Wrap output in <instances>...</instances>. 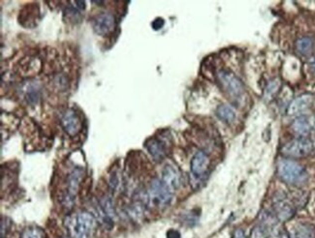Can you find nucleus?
Returning <instances> with one entry per match:
<instances>
[{
    "label": "nucleus",
    "mask_w": 315,
    "mask_h": 238,
    "mask_svg": "<svg viewBox=\"0 0 315 238\" xmlns=\"http://www.w3.org/2000/svg\"><path fill=\"white\" fill-rule=\"evenodd\" d=\"M65 225L72 238H93L96 232L97 221L90 212L81 211L68 217Z\"/></svg>",
    "instance_id": "1"
},
{
    "label": "nucleus",
    "mask_w": 315,
    "mask_h": 238,
    "mask_svg": "<svg viewBox=\"0 0 315 238\" xmlns=\"http://www.w3.org/2000/svg\"><path fill=\"white\" fill-rule=\"evenodd\" d=\"M278 173L283 182L297 187L305 185L309 179V174L302 165L287 159L278 162Z\"/></svg>",
    "instance_id": "2"
},
{
    "label": "nucleus",
    "mask_w": 315,
    "mask_h": 238,
    "mask_svg": "<svg viewBox=\"0 0 315 238\" xmlns=\"http://www.w3.org/2000/svg\"><path fill=\"white\" fill-rule=\"evenodd\" d=\"M217 81L229 98L233 101H240L243 94L244 87L241 83L240 79H238L235 75L226 70H221L217 73Z\"/></svg>",
    "instance_id": "3"
},
{
    "label": "nucleus",
    "mask_w": 315,
    "mask_h": 238,
    "mask_svg": "<svg viewBox=\"0 0 315 238\" xmlns=\"http://www.w3.org/2000/svg\"><path fill=\"white\" fill-rule=\"evenodd\" d=\"M315 149L314 142L308 138H297L281 148L284 156L289 158H304L309 156Z\"/></svg>",
    "instance_id": "4"
},
{
    "label": "nucleus",
    "mask_w": 315,
    "mask_h": 238,
    "mask_svg": "<svg viewBox=\"0 0 315 238\" xmlns=\"http://www.w3.org/2000/svg\"><path fill=\"white\" fill-rule=\"evenodd\" d=\"M173 199V192L161 179L154 178L149 187L148 200L153 205L158 207L168 206Z\"/></svg>",
    "instance_id": "5"
},
{
    "label": "nucleus",
    "mask_w": 315,
    "mask_h": 238,
    "mask_svg": "<svg viewBox=\"0 0 315 238\" xmlns=\"http://www.w3.org/2000/svg\"><path fill=\"white\" fill-rule=\"evenodd\" d=\"M273 205L277 219L281 222L290 220L296 212V205L293 200L284 193H278L275 196Z\"/></svg>",
    "instance_id": "6"
},
{
    "label": "nucleus",
    "mask_w": 315,
    "mask_h": 238,
    "mask_svg": "<svg viewBox=\"0 0 315 238\" xmlns=\"http://www.w3.org/2000/svg\"><path fill=\"white\" fill-rule=\"evenodd\" d=\"M210 159L208 155L203 151H198L193 156L190 164V172L192 177L197 181L203 180L208 175Z\"/></svg>",
    "instance_id": "7"
},
{
    "label": "nucleus",
    "mask_w": 315,
    "mask_h": 238,
    "mask_svg": "<svg viewBox=\"0 0 315 238\" xmlns=\"http://www.w3.org/2000/svg\"><path fill=\"white\" fill-rule=\"evenodd\" d=\"M93 31L99 36H108L115 28V18L110 13H101L93 19Z\"/></svg>",
    "instance_id": "8"
},
{
    "label": "nucleus",
    "mask_w": 315,
    "mask_h": 238,
    "mask_svg": "<svg viewBox=\"0 0 315 238\" xmlns=\"http://www.w3.org/2000/svg\"><path fill=\"white\" fill-rule=\"evenodd\" d=\"M61 126L70 137H76L83 129V121L73 109H69L61 116Z\"/></svg>",
    "instance_id": "9"
},
{
    "label": "nucleus",
    "mask_w": 315,
    "mask_h": 238,
    "mask_svg": "<svg viewBox=\"0 0 315 238\" xmlns=\"http://www.w3.org/2000/svg\"><path fill=\"white\" fill-rule=\"evenodd\" d=\"M84 175V171L81 167H78L74 169L67 180V193L66 196L64 198V203L65 206H68L69 208L72 207V205L74 204V200L76 198V195L79 191V187L80 183L82 181Z\"/></svg>",
    "instance_id": "10"
},
{
    "label": "nucleus",
    "mask_w": 315,
    "mask_h": 238,
    "mask_svg": "<svg viewBox=\"0 0 315 238\" xmlns=\"http://www.w3.org/2000/svg\"><path fill=\"white\" fill-rule=\"evenodd\" d=\"M161 180L173 192L181 186L182 176L177 167H175L174 165H167L164 166L162 170Z\"/></svg>",
    "instance_id": "11"
},
{
    "label": "nucleus",
    "mask_w": 315,
    "mask_h": 238,
    "mask_svg": "<svg viewBox=\"0 0 315 238\" xmlns=\"http://www.w3.org/2000/svg\"><path fill=\"white\" fill-rule=\"evenodd\" d=\"M146 147L151 157L157 162L162 161L167 155V147L165 142L158 138H151L148 140L146 143Z\"/></svg>",
    "instance_id": "12"
},
{
    "label": "nucleus",
    "mask_w": 315,
    "mask_h": 238,
    "mask_svg": "<svg viewBox=\"0 0 315 238\" xmlns=\"http://www.w3.org/2000/svg\"><path fill=\"white\" fill-rule=\"evenodd\" d=\"M314 103V96L312 94H304L296 98L288 107L287 113L291 116L299 115L309 110Z\"/></svg>",
    "instance_id": "13"
},
{
    "label": "nucleus",
    "mask_w": 315,
    "mask_h": 238,
    "mask_svg": "<svg viewBox=\"0 0 315 238\" xmlns=\"http://www.w3.org/2000/svg\"><path fill=\"white\" fill-rule=\"evenodd\" d=\"M292 129L296 135L300 136V138H306L313 129L312 120L308 117L300 116L293 122Z\"/></svg>",
    "instance_id": "14"
},
{
    "label": "nucleus",
    "mask_w": 315,
    "mask_h": 238,
    "mask_svg": "<svg viewBox=\"0 0 315 238\" xmlns=\"http://www.w3.org/2000/svg\"><path fill=\"white\" fill-rule=\"evenodd\" d=\"M39 14L37 5H27L20 13H19V22L27 27H31V22H35L37 20Z\"/></svg>",
    "instance_id": "15"
},
{
    "label": "nucleus",
    "mask_w": 315,
    "mask_h": 238,
    "mask_svg": "<svg viewBox=\"0 0 315 238\" xmlns=\"http://www.w3.org/2000/svg\"><path fill=\"white\" fill-rule=\"evenodd\" d=\"M296 51L302 55H309L315 48V40L312 37L299 38L296 42Z\"/></svg>",
    "instance_id": "16"
},
{
    "label": "nucleus",
    "mask_w": 315,
    "mask_h": 238,
    "mask_svg": "<svg viewBox=\"0 0 315 238\" xmlns=\"http://www.w3.org/2000/svg\"><path fill=\"white\" fill-rule=\"evenodd\" d=\"M293 238H315V227L312 224H299L294 229Z\"/></svg>",
    "instance_id": "17"
},
{
    "label": "nucleus",
    "mask_w": 315,
    "mask_h": 238,
    "mask_svg": "<svg viewBox=\"0 0 315 238\" xmlns=\"http://www.w3.org/2000/svg\"><path fill=\"white\" fill-rule=\"evenodd\" d=\"M25 99L30 104H36L40 99V88L36 82H29L23 88Z\"/></svg>",
    "instance_id": "18"
},
{
    "label": "nucleus",
    "mask_w": 315,
    "mask_h": 238,
    "mask_svg": "<svg viewBox=\"0 0 315 238\" xmlns=\"http://www.w3.org/2000/svg\"><path fill=\"white\" fill-rule=\"evenodd\" d=\"M216 114L225 123H232L236 118V113L234 110L225 105H221L217 108Z\"/></svg>",
    "instance_id": "19"
},
{
    "label": "nucleus",
    "mask_w": 315,
    "mask_h": 238,
    "mask_svg": "<svg viewBox=\"0 0 315 238\" xmlns=\"http://www.w3.org/2000/svg\"><path fill=\"white\" fill-rule=\"evenodd\" d=\"M44 237L45 235L41 229L37 227H29L22 232L20 238H44Z\"/></svg>",
    "instance_id": "20"
},
{
    "label": "nucleus",
    "mask_w": 315,
    "mask_h": 238,
    "mask_svg": "<svg viewBox=\"0 0 315 238\" xmlns=\"http://www.w3.org/2000/svg\"><path fill=\"white\" fill-rule=\"evenodd\" d=\"M250 238H269V230L260 224L252 230Z\"/></svg>",
    "instance_id": "21"
},
{
    "label": "nucleus",
    "mask_w": 315,
    "mask_h": 238,
    "mask_svg": "<svg viewBox=\"0 0 315 238\" xmlns=\"http://www.w3.org/2000/svg\"><path fill=\"white\" fill-rule=\"evenodd\" d=\"M279 81L278 80H273L272 82H270V84L268 85L267 89H266V96L269 98H272L279 89Z\"/></svg>",
    "instance_id": "22"
},
{
    "label": "nucleus",
    "mask_w": 315,
    "mask_h": 238,
    "mask_svg": "<svg viewBox=\"0 0 315 238\" xmlns=\"http://www.w3.org/2000/svg\"><path fill=\"white\" fill-rule=\"evenodd\" d=\"M164 23H165V21H164L163 18H157L152 21L151 26H152V28L154 30H159V29H161L164 26Z\"/></svg>",
    "instance_id": "23"
},
{
    "label": "nucleus",
    "mask_w": 315,
    "mask_h": 238,
    "mask_svg": "<svg viewBox=\"0 0 315 238\" xmlns=\"http://www.w3.org/2000/svg\"><path fill=\"white\" fill-rule=\"evenodd\" d=\"M167 238H181V234L178 231L170 230L167 233Z\"/></svg>",
    "instance_id": "24"
},
{
    "label": "nucleus",
    "mask_w": 315,
    "mask_h": 238,
    "mask_svg": "<svg viewBox=\"0 0 315 238\" xmlns=\"http://www.w3.org/2000/svg\"><path fill=\"white\" fill-rule=\"evenodd\" d=\"M233 238H246V237L241 230H236L233 234Z\"/></svg>",
    "instance_id": "25"
},
{
    "label": "nucleus",
    "mask_w": 315,
    "mask_h": 238,
    "mask_svg": "<svg viewBox=\"0 0 315 238\" xmlns=\"http://www.w3.org/2000/svg\"><path fill=\"white\" fill-rule=\"evenodd\" d=\"M276 238H289V236L285 233V232H283V231H278V233H277V237Z\"/></svg>",
    "instance_id": "26"
},
{
    "label": "nucleus",
    "mask_w": 315,
    "mask_h": 238,
    "mask_svg": "<svg viewBox=\"0 0 315 238\" xmlns=\"http://www.w3.org/2000/svg\"><path fill=\"white\" fill-rule=\"evenodd\" d=\"M311 66H312V68H313V70L315 71V58L313 59V61H312V63H311Z\"/></svg>",
    "instance_id": "27"
},
{
    "label": "nucleus",
    "mask_w": 315,
    "mask_h": 238,
    "mask_svg": "<svg viewBox=\"0 0 315 238\" xmlns=\"http://www.w3.org/2000/svg\"><path fill=\"white\" fill-rule=\"evenodd\" d=\"M312 124H313V129L315 130V117L314 119H312Z\"/></svg>",
    "instance_id": "28"
}]
</instances>
